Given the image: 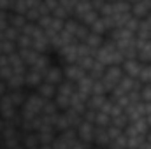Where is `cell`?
Here are the masks:
<instances>
[{
	"instance_id": "obj_1",
	"label": "cell",
	"mask_w": 151,
	"mask_h": 149,
	"mask_svg": "<svg viewBox=\"0 0 151 149\" xmlns=\"http://www.w3.org/2000/svg\"><path fill=\"white\" fill-rule=\"evenodd\" d=\"M18 116H19V109L14 107V104L11 102L9 95L2 97V98H0V119H4V121L7 123V121L16 119Z\"/></svg>"
},
{
	"instance_id": "obj_2",
	"label": "cell",
	"mask_w": 151,
	"mask_h": 149,
	"mask_svg": "<svg viewBox=\"0 0 151 149\" xmlns=\"http://www.w3.org/2000/svg\"><path fill=\"white\" fill-rule=\"evenodd\" d=\"M44 81L49 82V84H55V86H60L65 81V77H63V65H60L56 62V58H55L53 65L47 69V72L44 74Z\"/></svg>"
},
{
	"instance_id": "obj_3",
	"label": "cell",
	"mask_w": 151,
	"mask_h": 149,
	"mask_svg": "<svg viewBox=\"0 0 151 149\" xmlns=\"http://www.w3.org/2000/svg\"><path fill=\"white\" fill-rule=\"evenodd\" d=\"M77 139L88 146H93V140H95V125L93 123H88V121H83L79 126H77Z\"/></svg>"
},
{
	"instance_id": "obj_4",
	"label": "cell",
	"mask_w": 151,
	"mask_h": 149,
	"mask_svg": "<svg viewBox=\"0 0 151 149\" xmlns=\"http://www.w3.org/2000/svg\"><path fill=\"white\" fill-rule=\"evenodd\" d=\"M121 69H123V74L127 75V77H132V79H137L139 81V75H141L142 69H144V63L141 60H137V58L125 60L123 65H121Z\"/></svg>"
},
{
	"instance_id": "obj_5",
	"label": "cell",
	"mask_w": 151,
	"mask_h": 149,
	"mask_svg": "<svg viewBox=\"0 0 151 149\" xmlns=\"http://www.w3.org/2000/svg\"><path fill=\"white\" fill-rule=\"evenodd\" d=\"M44 82V75L34 70V69H28L27 74H25V88L28 91H37V88Z\"/></svg>"
},
{
	"instance_id": "obj_6",
	"label": "cell",
	"mask_w": 151,
	"mask_h": 149,
	"mask_svg": "<svg viewBox=\"0 0 151 149\" xmlns=\"http://www.w3.org/2000/svg\"><path fill=\"white\" fill-rule=\"evenodd\" d=\"M86 75V72L77 65V63H70V65H63V77H65V81H70V82H74L77 84L83 77Z\"/></svg>"
},
{
	"instance_id": "obj_7",
	"label": "cell",
	"mask_w": 151,
	"mask_h": 149,
	"mask_svg": "<svg viewBox=\"0 0 151 149\" xmlns=\"http://www.w3.org/2000/svg\"><path fill=\"white\" fill-rule=\"evenodd\" d=\"M130 12H132V16H134L135 19H139V21L146 19L151 14V2L148 0V2H135V4H132Z\"/></svg>"
},
{
	"instance_id": "obj_8",
	"label": "cell",
	"mask_w": 151,
	"mask_h": 149,
	"mask_svg": "<svg viewBox=\"0 0 151 149\" xmlns=\"http://www.w3.org/2000/svg\"><path fill=\"white\" fill-rule=\"evenodd\" d=\"M37 93L39 97L42 98V100H46V102H53L55 98H56V93H58V86H55V84H49V82H42L40 86L37 88Z\"/></svg>"
},
{
	"instance_id": "obj_9",
	"label": "cell",
	"mask_w": 151,
	"mask_h": 149,
	"mask_svg": "<svg viewBox=\"0 0 151 149\" xmlns=\"http://www.w3.org/2000/svg\"><path fill=\"white\" fill-rule=\"evenodd\" d=\"M135 44H137V60H141L144 65L151 63V40H137Z\"/></svg>"
},
{
	"instance_id": "obj_10",
	"label": "cell",
	"mask_w": 151,
	"mask_h": 149,
	"mask_svg": "<svg viewBox=\"0 0 151 149\" xmlns=\"http://www.w3.org/2000/svg\"><path fill=\"white\" fill-rule=\"evenodd\" d=\"M109 146H111V139H109L107 128H100V126H95V140H93V148L107 149Z\"/></svg>"
},
{
	"instance_id": "obj_11",
	"label": "cell",
	"mask_w": 151,
	"mask_h": 149,
	"mask_svg": "<svg viewBox=\"0 0 151 149\" xmlns=\"http://www.w3.org/2000/svg\"><path fill=\"white\" fill-rule=\"evenodd\" d=\"M21 146H23L25 149H39L40 148V140H39L37 132L21 133Z\"/></svg>"
},
{
	"instance_id": "obj_12",
	"label": "cell",
	"mask_w": 151,
	"mask_h": 149,
	"mask_svg": "<svg viewBox=\"0 0 151 149\" xmlns=\"http://www.w3.org/2000/svg\"><path fill=\"white\" fill-rule=\"evenodd\" d=\"M93 84H95V81L86 74L81 81H79V82H77V84H76V88H77V91H79L83 97L90 98V97H91V91H93Z\"/></svg>"
},
{
	"instance_id": "obj_13",
	"label": "cell",
	"mask_w": 151,
	"mask_h": 149,
	"mask_svg": "<svg viewBox=\"0 0 151 149\" xmlns=\"http://www.w3.org/2000/svg\"><path fill=\"white\" fill-rule=\"evenodd\" d=\"M106 39L107 37H102V35H97V34H93V32H90V35L86 37V40L83 42V44H86L93 53H97L102 46H104V42H106Z\"/></svg>"
},
{
	"instance_id": "obj_14",
	"label": "cell",
	"mask_w": 151,
	"mask_h": 149,
	"mask_svg": "<svg viewBox=\"0 0 151 149\" xmlns=\"http://www.w3.org/2000/svg\"><path fill=\"white\" fill-rule=\"evenodd\" d=\"M9 91H18V90H27L25 88V74H12L7 81Z\"/></svg>"
},
{
	"instance_id": "obj_15",
	"label": "cell",
	"mask_w": 151,
	"mask_h": 149,
	"mask_svg": "<svg viewBox=\"0 0 151 149\" xmlns=\"http://www.w3.org/2000/svg\"><path fill=\"white\" fill-rule=\"evenodd\" d=\"M107 98H109V97H102V95H91V97L88 98V104H86V107H88L90 111L100 112V111H102V107L106 105Z\"/></svg>"
},
{
	"instance_id": "obj_16",
	"label": "cell",
	"mask_w": 151,
	"mask_h": 149,
	"mask_svg": "<svg viewBox=\"0 0 151 149\" xmlns=\"http://www.w3.org/2000/svg\"><path fill=\"white\" fill-rule=\"evenodd\" d=\"M18 53H19L21 60L25 62V65H27L28 69H32V67L35 65V62H37L39 56H40V53H37L35 49H25V51H18Z\"/></svg>"
},
{
	"instance_id": "obj_17",
	"label": "cell",
	"mask_w": 151,
	"mask_h": 149,
	"mask_svg": "<svg viewBox=\"0 0 151 149\" xmlns=\"http://www.w3.org/2000/svg\"><path fill=\"white\" fill-rule=\"evenodd\" d=\"M28 23V19L25 18V16H19V14H9V27H12V28H16L18 32H21L23 28H25V25Z\"/></svg>"
},
{
	"instance_id": "obj_18",
	"label": "cell",
	"mask_w": 151,
	"mask_h": 149,
	"mask_svg": "<svg viewBox=\"0 0 151 149\" xmlns=\"http://www.w3.org/2000/svg\"><path fill=\"white\" fill-rule=\"evenodd\" d=\"M18 51V46L16 42H11V40H5L2 39L0 40V56H11L12 53Z\"/></svg>"
},
{
	"instance_id": "obj_19",
	"label": "cell",
	"mask_w": 151,
	"mask_h": 149,
	"mask_svg": "<svg viewBox=\"0 0 151 149\" xmlns=\"http://www.w3.org/2000/svg\"><path fill=\"white\" fill-rule=\"evenodd\" d=\"M106 65H102V63H99L97 60H95V65L90 69V72H88V75L93 79V81H100V79H104V74H106Z\"/></svg>"
},
{
	"instance_id": "obj_20",
	"label": "cell",
	"mask_w": 151,
	"mask_h": 149,
	"mask_svg": "<svg viewBox=\"0 0 151 149\" xmlns=\"http://www.w3.org/2000/svg\"><path fill=\"white\" fill-rule=\"evenodd\" d=\"M76 84L74 82H70V81H63L60 86H58V95H65V97H70L72 98V95L76 93Z\"/></svg>"
},
{
	"instance_id": "obj_21",
	"label": "cell",
	"mask_w": 151,
	"mask_h": 149,
	"mask_svg": "<svg viewBox=\"0 0 151 149\" xmlns=\"http://www.w3.org/2000/svg\"><path fill=\"white\" fill-rule=\"evenodd\" d=\"M16 46H18V51H25V49H34V40L27 35H19L16 40Z\"/></svg>"
},
{
	"instance_id": "obj_22",
	"label": "cell",
	"mask_w": 151,
	"mask_h": 149,
	"mask_svg": "<svg viewBox=\"0 0 151 149\" xmlns=\"http://www.w3.org/2000/svg\"><path fill=\"white\" fill-rule=\"evenodd\" d=\"M139 82H141L142 86H146V84L151 86V63L144 65L142 72H141V75H139Z\"/></svg>"
},
{
	"instance_id": "obj_23",
	"label": "cell",
	"mask_w": 151,
	"mask_h": 149,
	"mask_svg": "<svg viewBox=\"0 0 151 149\" xmlns=\"http://www.w3.org/2000/svg\"><path fill=\"white\" fill-rule=\"evenodd\" d=\"M51 148H53V149H70V144H69L62 135H56V139L53 140Z\"/></svg>"
},
{
	"instance_id": "obj_24",
	"label": "cell",
	"mask_w": 151,
	"mask_h": 149,
	"mask_svg": "<svg viewBox=\"0 0 151 149\" xmlns=\"http://www.w3.org/2000/svg\"><path fill=\"white\" fill-rule=\"evenodd\" d=\"M141 102L151 104V86L150 84H146V86L141 88Z\"/></svg>"
},
{
	"instance_id": "obj_25",
	"label": "cell",
	"mask_w": 151,
	"mask_h": 149,
	"mask_svg": "<svg viewBox=\"0 0 151 149\" xmlns=\"http://www.w3.org/2000/svg\"><path fill=\"white\" fill-rule=\"evenodd\" d=\"M9 93V88H7V82L5 81H0V98L2 97H5Z\"/></svg>"
},
{
	"instance_id": "obj_26",
	"label": "cell",
	"mask_w": 151,
	"mask_h": 149,
	"mask_svg": "<svg viewBox=\"0 0 151 149\" xmlns=\"http://www.w3.org/2000/svg\"><path fill=\"white\" fill-rule=\"evenodd\" d=\"M70 149H93V146H88V144H84V142L77 140V144H74Z\"/></svg>"
},
{
	"instance_id": "obj_27",
	"label": "cell",
	"mask_w": 151,
	"mask_h": 149,
	"mask_svg": "<svg viewBox=\"0 0 151 149\" xmlns=\"http://www.w3.org/2000/svg\"><path fill=\"white\" fill-rule=\"evenodd\" d=\"M139 149H151V142H150V140H144V142H142V146H141Z\"/></svg>"
},
{
	"instance_id": "obj_28",
	"label": "cell",
	"mask_w": 151,
	"mask_h": 149,
	"mask_svg": "<svg viewBox=\"0 0 151 149\" xmlns=\"http://www.w3.org/2000/svg\"><path fill=\"white\" fill-rule=\"evenodd\" d=\"M144 21L148 23V27H150V28H151V14H150V16H148V18H146V19H144Z\"/></svg>"
},
{
	"instance_id": "obj_29",
	"label": "cell",
	"mask_w": 151,
	"mask_h": 149,
	"mask_svg": "<svg viewBox=\"0 0 151 149\" xmlns=\"http://www.w3.org/2000/svg\"><path fill=\"white\" fill-rule=\"evenodd\" d=\"M146 121H148V125H150V128H151V114L150 116H146Z\"/></svg>"
},
{
	"instance_id": "obj_30",
	"label": "cell",
	"mask_w": 151,
	"mask_h": 149,
	"mask_svg": "<svg viewBox=\"0 0 151 149\" xmlns=\"http://www.w3.org/2000/svg\"><path fill=\"white\" fill-rule=\"evenodd\" d=\"M146 140H150L151 142V130H150V133H148V137H146Z\"/></svg>"
},
{
	"instance_id": "obj_31",
	"label": "cell",
	"mask_w": 151,
	"mask_h": 149,
	"mask_svg": "<svg viewBox=\"0 0 151 149\" xmlns=\"http://www.w3.org/2000/svg\"><path fill=\"white\" fill-rule=\"evenodd\" d=\"M16 149H25V148H23V146H18V148H16Z\"/></svg>"
},
{
	"instance_id": "obj_32",
	"label": "cell",
	"mask_w": 151,
	"mask_h": 149,
	"mask_svg": "<svg viewBox=\"0 0 151 149\" xmlns=\"http://www.w3.org/2000/svg\"><path fill=\"white\" fill-rule=\"evenodd\" d=\"M0 149H5V148H0Z\"/></svg>"
},
{
	"instance_id": "obj_33",
	"label": "cell",
	"mask_w": 151,
	"mask_h": 149,
	"mask_svg": "<svg viewBox=\"0 0 151 149\" xmlns=\"http://www.w3.org/2000/svg\"><path fill=\"white\" fill-rule=\"evenodd\" d=\"M0 81H2V77H0Z\"/></svg>"
}]
</instances>
